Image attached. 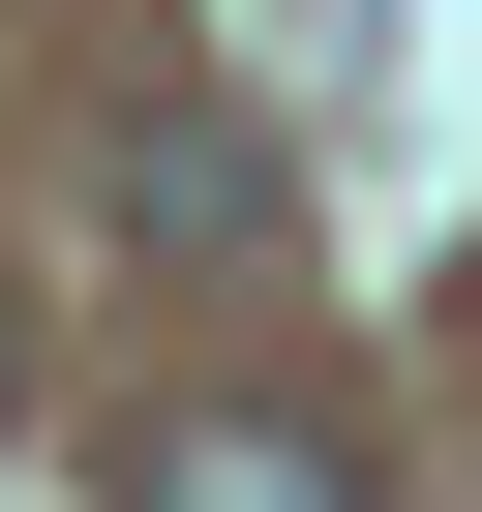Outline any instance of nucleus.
<instances>
[{
	"label": "nucleus",
	"instance_id": "obj_3",
	"mask_svg": "<svg viewBox=\"0 0 482 512\" xmlns=\"http://www.w3.org/2000/svg\"><path fill=\"white\" fill-rule=\"evenodd\" d=\"M0 422H31V362H0Z\"/></svg>",
	"mask_w": 482,
	"mask_h": 512
},
{
	"label": "nucleus",
	"instance_id": "obj_1",
	"mask_svg": "<svg viewBox=\"0 0 482 512\" xmlns=\"http://www.w3.org/2000/svg\"><path fill=\"white\" fill-rule=\"evenodd\" d=\"M272 211H302V181H272V121H241V91H151V121H121V241H181V272H241Z\"/></svg>",
	"mask_w": 482,
	"mask_h": 512
},
{
	"label": "nucleus",
	"instance_id": "obj_2",
	"mask_svg": "<svg viewBox=\"0 0 482 512\" xmlns=\"http://www.w3.org/2000/svg\"><path fill=\"white\" fill-rule=\"evenodd\" d=\"M121 512H392V482H362V452H332V422H302V392H181V422H151V482H121Z\"/></svg>",
	"mask_w": 482,
	"mask_h": 512
}]
</instances>
